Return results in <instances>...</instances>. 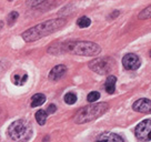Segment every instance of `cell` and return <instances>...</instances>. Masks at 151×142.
I'll use <instances>...</instances> for the list:
<instances>
[{
    "label": "cell",
    "instance_id": "obj_1",
    "mask_svg": "<svg viewBox=\"0 0 151 142\" xmlns=\"http://www.w3.org/2000/svg\"><path fill=\"white\" fill-rule=\"evenodd\" d=\"M49 51L52 52L53 55L70 52L72 55L92 57L99 55L101 52V47L99 44L90 41H67L58 46H53L49 49Z\"/></svg>",
    "mask_w": 151,
    "mask_h": 142
},
{
    "label": "cell",
    "instance_id": "obj_2",
    "mask_svg": "<svg viewBox=\"0 0 151 142\" xmlns=\"http://www.w3.org/2000/svg\"><path fill=\"white\" fill-rule=\"evenodd\" d=\"M66 24V19H62V18L48 20V21L41 22V24H37L32 28L26 30L21 34V37L26 42H32V41H36L38 39L43 38L46 36H49L51 33L56 32L57 30L61 29Z\"/></svg>",
    "mask_w": 151,
    "mask_h": 142
},
{
    "label": "cell",
    "instance_id": "obj_3",
    "mask_svg": "<svg viewBox=\"0 0 151 142\" xmlns=\"http://www.w3.org/2000/svg\"><path fill=\"white\" fill-rule=\"evenodd\" d=\"M109 104L107 102H99V103H92L89 105H86L85 108L78 111V113L75 117V122L77 124L90 122L92 120H96L100 115L108 110Z\"/></svg>",
    "mask_w": 151,
    "mask_h": 142
},
{
    "label": "cell",
    "instance_id": "obj_4",
    "mask_svg": "<svg viewBox=\"0 0 151 142\" xmlns=\"http://www.w3.org/2000/svg\"><path fill=\"white\" fill-rule=\"evenodd\" d=\"M31 124L24 119L16 120L10 124L7 130L8 137L16 142H26L31 138Z\"/></svg>",
    "mask_w": 151,
    "mask_h": 142
},
{
    "label": "cell",
    "instance_id": "obj_5",
    "mask_svg": "<svg viewBox=\"0 0 151 142\" xmlns=\"http://www.w3.org/2000/svg\"><path fill=\"white\" fill-rule=\"evenodd\" d=\"M114 67V62L112 59L110 58H98V59H94L89 63V68L92 69L94 72L99 73V75H107L110 71L113 69Z\"/></svg>",
    "mask_w": 151,
    "mask_h": 142
},
{
    "label": "cell",
    "instance_id": "obj_6",
    "mask_svg": "<svg viewBox=\"0 0 151 142\" xmlns=\"http://www.w3.org/2000/svg\"><path fill=\"white\" fill-rule=\"evenodd\" d=\"M150 129H151V120L147 119L138 124L134 130V134L139 141L149 142L150 141Z\"/></svg>",
    "mask_w": 151,
    "mask_h": 142
},
{
    "label": "cell",
    "instance_id": "obj_7",
    "mask_svg": "<svg viewBox=\"0 0 151 142\" xmlns=\"http://www.w3.org/2000/svg\"><path fill=\"white\" fill-rule=\"evenodd\" d=\"M141 65V60L134 53H128L122 58V66L127 70H137Z\"/></svg>",
    "mask_w": 151,
    "mask_h": 142
},
{
    "label": "cell",
    "instance_id": "obj_8",
    "mask_svg": "<svg viewBox=\"0 0 151 142\" xmlns=\"http://www.w3.org/2000/svg\"><path fill=\"white\" fill-rule=\"evenodd\" d=\"M132 109L141 113H149L151 110V101L146 98H141L132 104Z\"/></svg>",
    "mask_w": 151,
    "mask_h": 142
},
{
    "label": "cell",
    "instance_id": "obj_9",
    "mask_svg": "<svg viewBox=\"0 0 151 142\" xmlns=\"http://www.w3.org/2000/svg\"><path fill=\"white\" fill-rule=\"evenodd\" d=\"M67 72V67L63 65H58V66L53 67L49 73V79L53 81H57L61 79L62 77L66 75Z\"/></svg>",
    "mask_w": 151,
    "mask_h": 142
},
{
    "label": "cell",
    "instance_id": "obj_10",
    "mask_svg": "<svg viewBox=\"0 0 151 142\" xmlns=\"http://www.w3.org/2000/svg\"><path fill=\"white\" fill-rule=\"evenodd\" d=\"M96 142H124L123 139L119 134L117 133H112V132H107L101 134Z\"/></svg>",
    "mask_w": 151,
    "mask_h": 142
},
{
    "label": "cell",
    "instance_id": "obj_11",
    "mask_svg": "<svg viewBox=\"0 0 151 142\" xmlns=\"http://www.w3.org/2000/svg\"><path fill=\"white\" fill-rule=\"evenodd\" d=\"M116 82H117V78L114 76H109L108 79L106 80L104 89L110 95H112L113 92H114V90H116Z\"/></svg>",
    "mask_w": 151,
    "mask_h": 142
},
{
    "label": "cell",
    "instance_id": "obj_12",
    "mask_svg": "<svg viewBox=\"0 0 151 142\" xmlns=\"http://www.w3.org/2000/svg\"><path fill=\"white\" fill-rule=\"evenodd\" d=\"M46 102V97L42 93H36L35 95H32L31 98V107L32 108H37L42 105Z\"/></svg>",
    "mask_w": 151,
    "mask_h": 142
},
{
    "label": "cell",
    "instance_id": "obj_13",
    "mask_svg": "<svg viewBox=\"0 0 151 142\" xmlns=\"http://www.w3.org/2000/svg\"><path fill=\"white\" fill-rule=\"evenodd\" d=\"M28 79V76L27 73H24L22 76L19 75V73H16L14 77H11V80L16 85H24L26 83V81Z\"/></svg>",
    "mask_w": 151,
    "mask_h": 142
},
{
    "label": "cell",
    "instance_id": "obj_14",
    "mask_svg": "<svg viewBox=\"0 0 151 142\" xmlns=\"http://www.w3.org/2000/svg\"><path fill=\"white\" fill-rule=\"evenodd\" d=\"M47 118H48V114L45 110H39V111L36 112V120H37V122L40 126H45L46 124Z\"/></svg>",
    "mask_w": 151,
    "mask_h": 142
},
{
    "label": "cell",
    "instance_id": "obj_15",
    "mask_svg": "<svg viewBox=\"0 0 151 142\" xmlns=\"http://www.w3.org/2000/svg\"><path fill=\"white\" fill-rule=\"evenodd\" d=\"M77 24H78L80 28H88L90 24H91V20H90L88 17L83 16V17H81V18H79V19H78V21H77Z\"/></svg>",
    "mask_w": 151,
    "mask_h": 142
},
{
    "label": "cell",
    "instance_id": "obj_16",
    "mask_svg": "<svg viewBox=\"0 0 151 142\" xmlns=\"http://www.w3.org/2000/svg\"><path fill=\"white\" fill-rule=\"evenodd\" d=\"M65 102L67 104H75L77 102V95L75 93H72V92H69V93H67L65 95Z\"/></svg>",
    "mask_w": 151,
    "mask_h": 142
},
{
    "label": "cell",
    "instance_id": "obj_17",
    "mask_svg": "<svg viewBox=\"0 0 151 142\" xmlns=\"http://www.w3.org/2000/svg\"><path fill=\"white\" fill-rule=\"evenodd\" d=\"M19 17L18 12H16V11H12V12H10L9 14H8V17H7V21H8V24L9 26H11V24H14V22H16V20H17V18Z\"/></svg>",
    "mask_w": 151,
    "mask_h": 142
},
{
    "label": "cell",
    "instance_id": "obj_18",
    "mask_svg": "<svg viewBox=\"0 0 151 142\" xmlns=\"http://www.w3.org/2000/svg\"><path fill=\"white\" fill-rule=\"evenodd\" d=\"M100 98V93L98 91H92V92H90L88 97H87V100H88V102H96L97 100Z\"/></svg>",
    "mask_w": 151,
    "mask_h": 142
},
{
    "label": "cell",
    "instance_id": "obj_19",
    "mask_svg": "<svg viewBox=\"0 0 151 142\" xmlns=\"http://www.w3.org/2000/svg\"><path fill=\"white\" fill-rule=\"evenodd\" d=\"M150 12H151V8L150 6L147 7V9L142 10L141 12L139 14V19H149L150 18Z\"/></svg>",
    "mask_w": 151,
    "mask_h": 142
},
{
    "label": "cell",
    "instance_id": "obj_20",
    "mask_svg": "<svg viewBox=\"0 0 151 142\" xmlns=\"http://www.w3.org/2000/svg\"><path fill=\"white\" fill-rule=\"evenodd\" d=\"M46 0H27V6L28 7H36V6L42 4Z\"/></svg>",
    "mask_w": 151,
    "mask_h": 142
},
{
    "label": "cell",
    "instance_id": "obj_21",
    "mask_svg": "<svg viewBox=\"0 0 151 142\" xmlns=\"http://www.w3.org/2000/svg\"><path fill=\"white\" fill-rule=\"evenodd\" d=\"M56 110H57V107L55 105V104H50L49 107H48V109H47V114H51V113H55L56 112Z\"/></svg>",
    "mask_w": 151,
    "mask_h": 142
},
{
    "label": "cell",
    "instance_id": "obj_22",
    "mask_svg": "<svg viewBox=\"0 0 151 142\" xmlns=\"http://www.w3.org/2000/svg\"><path fill=\"white\" fill-rule=\"evenodd\" d=\"M9 1H11V0H9Z\"/></svg>",
    "mask_w": 151,
    "mask_h": 142
}]
</instances>
